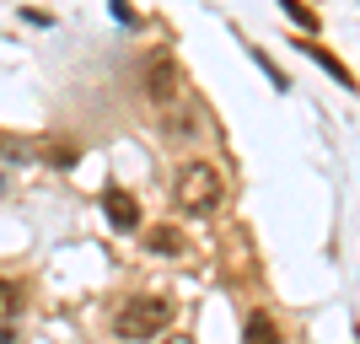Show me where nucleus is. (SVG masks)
Returning a JSON list of instances; mask_svg holds the SVG:
<instances>
[{
	"mask_svg": "<svg viewBox=\"0 0 360 344\" xmlns=\"http://www.w3.org/2000/svg\"><path fill=\"white\" fill-rule=\"evenodd\" d=\"M150 248H156V253H183V237L178 231H172V226H156V231H150Z\"/></svg>",
	"mask_w": 360,
	"mask_h": 344,
	"instance_id": "obj_8",
	"label": "nucleus"
},
{
	"mask_svg": "<svg viewBox=\"0 0 360 344\" xmlns=\"http://www.w3.org/2000/svg\"><path fill=\"white\" fill-rule=\"evenodd\" d=\"M242 344H280V323L269 312H253L248 329H242Z\"/></svg>",
	"mask_w": 360,
	"mask_h": 344,
	"instance_id": "obj_5",
	"label": "nucleus"
},
{
	"mask_svg": "<svg viewBox=\"0 0 360 344\" xmlns=\"http://www.w3.org/2000/svg\"><path fill=\"white\" fill-rule=\"evenodd\" d=\"M0 344H16V333H11V323H6V329H0Z\"/></svg>",
	"mask_w": 360,
	"mask_h": 344,
	"instance_id": "obj_12",
	"label": "nucleus"
},
{
	"mask_svg": "<svg viewBox=\"0 0 360 344\" xmlns=\"http://www.w3.org/2000/svg\"><path fill=\"white\" fill-rule=\"evenodd\" d=\"M172 199H178L183 215H215L226 199V183L210 162H188L178 167V183H172Z\"/></svg>",
	"mask_w": 360,
	"mask_h": 344,
	"instance_id": "obj_2",
	"label": "nucleus"
},
{
	"mask_svg": "<svg viewBox=\"0 0 360 344\" xmlns=\"http://www.w3.org/2000/svg\"><path fill=\"white\" fill-rule=\"evenodd\" d=\"M301 49H307V54H312V60H317V65H323V70H328V75H333V81H339V87H355V75H349V70H345V65L333 60V54H328V49H323V44H301Z\"/></svg>",
	"mask_w": 360,
	"mask_h": 344,
	"instance_id": "obj_6",
	"label": "nucleus"
},
{
	"mask_svg": "<svg viewBox=\"0 0 360 344\" xmlns=\"http://www.w3.org/2000/svg\"><path fill=\"white\" fill-rule=\"evenodd\" d=\"M188 135H199V119L194 113H172L167 119V140H188Z\"/></svg>",
	"mask_w": 360,
	"mask_h": 344,
	"instance_id": "obj_9",
	"label": "nucleus"
},
{
	"mask_svg": "<svg viewBox=\"0 0 360 344\" xmlns=\"http://www.w3.org/2000/svg\"><path fill=\"white\" fill-rule=\"evenodd\" d=\"M22 312V285L16 280H0V323H11Z\"/></svg>",
	"mask_w": 360,
	"mask_h": 344,
	"instance_id": "obj_7",
	"label": "nucleus"
},
{
	"mask_svg": "<svg viewBox=\"0 0 360 344\" xmlns=\"http://www.w3.org/2000/svg\"><path fill=\"white\" fill-rule=\"evenodd\" d=\"M172 317H178V301L172 296H129L113 312V333L129 344H150L156 333L172 329Z\"/></svg>",
	"mask_w": 360,
	"mask_h": 344,
	"instance_id": "obj_1",
	"label": "nucleus"
},
{
	"mask_svg": "<svg viewBox=\"0 0 360 344\" xmlns=\"http://www.w3.org/2000/svg\"><path fill=\"white\" fill-rule=\"evenodd\" d=\"M162 344H194V333H172V339H162Z\"/></svg>",
	"mask_w": 360,
	"mask_h": 344,
	"instance_id": "obj_11",
	"label": "nucleus"
},
{
	"mask_svg": "<svg viewBox=\"0 0 360 344\" xmlns=\"http://www.w3.org/2000/svg\"><path fill=\"white\" fill-rule=\"evenodd\" d=\"M146 97L156 108H178V97H183V65L172 60V54H156V60L146 65Z\"/></svg>",
	"mask_w": 360,
	"mask_h": 344,
	"instance_id": "obj_3",
	"label": "nucleus"
},
{
	"mask_svg": "<svg viewBox=\"0 0 360 344\" xmlns=\"http://www.w3.org/2000/svg\"><path fill=\"white\" fill-rule=\"evenodd\" d=\"M280 11H285L290 22H296V27H317V16L307 11V6H301V0H280Z\"/></svg>",
	"mask_w": 360,
	"mask_h": 344,
	"instance_id": "obj_10",
	"label": "nucleus"
},
{
	"mask_svg": "<svg viewBox=\"0 0 360 344\" xmlns=\"http://www.w3.org/2000/svg\"><path fill=\"white\" fill-rule=\"evenodd\" d=\"M103 215L113 221V231H135L140 226V199L129 189H103Z\"/></svg>",
	"mask_w": 360,
	"mask_h": 344,
	"instance_id": "obj_4",
	"label": "nucleus"
}]
</instances>
